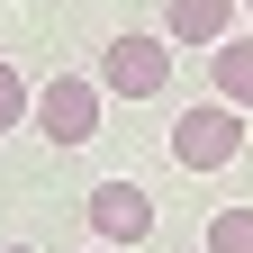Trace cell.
I'll use <instances>...</instances> for the list:
<instances>
[{
    "label": "cell",
    "mask_w": 253,
    "mask_h": 253,
    "mask_svg": "<svg viewBox=\"0 0 253 253\" xmlns=\"http://www.w3.org/2000/svg\"><path fill=\"white\" fill-rule=\"evenodd\" d=\"M90 82H100L109 100H154V90L172 82V37H163V27H126V37L100 54Z\"/></svg>",
    "instance_id": "6da1fadb"
},
{
    "label": "cell",
    "mask_w": 253,
    "mask_h": 253,
    "mask_svg": "<svg viewBox=\"0 0 253 253\" xmlns=\"http://www.w3.org/2000/svg\"><path fill=\"white\" fill-rule=\"evenodd\" d=\"M100 100H109V90L90 73H54L37 100H27V118H37L45 145H90V136H100Z\"/></svg>",
    "instance_id": "7a4b0ae2"
},
{
    "label": "cell",
    "mask_w": 253,
    "mask_h": 253,
    "mask_svg": "<svg viewBox=\"0 0 253 253\" xmlns=\"http://www.w3.org/2000/svg\"><path fill=\"white\" fill-rule=\"evenodd\" d=\"M235 154H244V109L208 100V109H181L172 118V163L181 172H226Z\"/></svg>",
    "instance_id": "3957f363"
},
{
    "label": "cell",
    "mask_w": 253,
    "mask_h": 253,
    "mask_svg": "<svg viewBox=\"0 0 253 253\" xmlns=\"http://www.w3.org/2000/svg\"><path fill=\"white\" fill-rule=\"evenodd\" d=\"M90 226H100V244H145L154 235V199H145V190L136 181H100V190H90Z\"/></svg>",
    "instance_id": "277c9868"
},
{
    "label": "cell",
    "mask_w": 253,
    "mask_h": 253,
    "mask_svg": "<svg viewBox=\"0 0 253 253\" xmlns=\"http://www.w3.org/2000/svg\"><path fill=\"white\" fill-rule=\"evenodd\" d=\"M235 9H244V0H172V9H163V37L172 45H226L235 37Z\"/></svg>",
    "instance_id": "5b68a950"
},
{
    "label": "cell",
    "mask_w": 253,
    "mask_h": 253,
    "mask_svg": "<svg viewBox=\"0 0 253 253\" xmlns=\"http://www.w3.org/2000/svg\"><path fill=\"white\" fill-rule=\"evenodd\" d=\"M208 73H217V100H226V109H253V37L208 45Z\"/></svg>",
    "instance_id": "8992f818"
},
{
    "label": "cell",
    "mask_w": 253,
    "mask_h": 253,
    "mask_svg": "<svg viewBox=\"0 0 253 253\" xmlns=\"http://www.w3.org/2000/svg\"><path fill=\"white\" fill-rule=\"evenodd\" d=\"M208 253H253V208H217L208 217Z\"/></svg>",
    "instance_id": "52a82bcc"
},
{
    "label": "cell",
    "mask_w": 253,
    "mask_h": 253,
    "mask_svg": "<svg viewBox=\"0 0 253 253\" xmlns=\"http://www.w3.org/2000/svg\"><path fill=\"white\" fill-rule=\"evenodd\" d=\"M27 100H37V90L18 82V63H0V136H9V126H27Z\"/></svg>",
    "instance_id": "ba28073f"
},
{
    "label": "cell",
    "mask_w": 253,
    "mask_h": 253,
    "mask_svg": "<svg viewBox=\"0 0 253 253\" xmlns=\"http://www.w3.org/2000/svg\"><path fill=\"white\" fill-rule=\"evenodd\" d=\"M0 253H37V244H0Z\"/></svg>",
    "instance_id": "9c48e42d"
},
{
    "label": "cell",
    "mask_w": 253,
    "mask_h": 253,
    "mask_svg": "<svg viewBox=\"0 0 253 253\" xmlns=\"http://www.w3.org/2000/svg\"><path fill=\"white\" fill-rule=\"evenodd\" d=\"M90 253H118V244H90Z\"/></svg>",
    "instance_id": "30bf717a"
},
{
    "label": "cell",
    "mask_w": 253,
    "mask_h": 253,
    "mask_svg": "<svg viewBox=\"0 0 253 253\" xmlns=\"http://www.w3.org/2000/svg\"><path fill=\"white\" fill-rule=\"evenodd\" d=\"M244 9H253V0H244Z\"/></svg>",
    "instance_id": "8fae6325"
}]
</instances>
